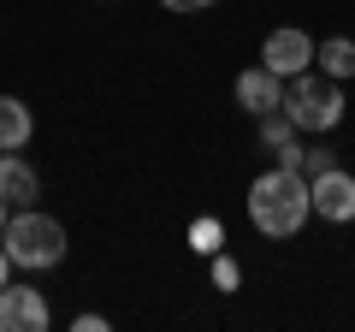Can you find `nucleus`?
<instances>
[{
  "instance_id": "nucleus-11",
  "label": "nucleus",
  "mask_w": 355,
  "mask_h": 332,
  "mask_svg": "<svg viewBox=\"0 0 355 332\" xmlns=\"http://www.w3.org/2000/svg\"><path fill=\"white\" fill-rule=\"evenodd\" d=\"M314 65H320L326 77H338V83H349V77H355V42H349V36L314 42Z\"/></svg>"
},
{
  "instance_id": "nucleus-8",
  "label": "nucleus",
  "mask_w": 355,
  "mask_h": 332,
  "mask_svg": "<svg viewBox=\"0 0 355 332\" xmlns=\"http://www.w3.org/2000/svg\"><path fill=\"white\" fill-rule=\"evenodd\" d=\"M36 196H42L36 166H30L18 149H0V202L6 208H36Z\"/></svg>"
},
{
  "instance_id": "nucleus-18",
  "label": "nucleus",
  "mask_w": 355,
  "mask_h": 332,
  "mask_svg": "<svg viewBox=\"0 0 355 332\" xmlns=\"http://www.w3.org/2000/svg\"><path fill=\"white\" fill-rule=\"evenodd\" d=\"M6 219H12V214H6V202H0V231H6Z\"/></svg>"
},
{
  "instance_id": "nucleus-16",
  "label": "nucleus",
  "mask_w": 355,
  "mask_h": 332,
  "mask_svg": "<svg viewBox=\"0 0 355 332\" xmlns=\"http://www.w3.org/2000/svg\"><path fill=\"white\" fill-rule=\"evenodd\" d=\"M77 332H107V315H77Z\"/></svg>"
},
{
  "instance_id": "nucleus-13",
  "label": "nucleus",
  "mask_w": 355,
  "mask_h": 332,
  "mask_svg": "<svg viewBox=\"0 0 355 332\" xmlns=\"http://www.w3.org/2000/svg\"><path fill=\"white\" fill-rule=\"evenodd\" d=\"M237 279H243V273H237V261H231V256H214V285H219V291H237Z\"/></svg>"
},
{
  "instance_id": "nucleus-3",
  "label": "nucleus",
  "mask_w": 355,
  "mask_h": 332,
  "mask_svg": "<svg viewBox=\"0 0 355 332\" xmlns=\"http://www.w3.org/2000/svg\"><path fill=\"white\" fill-rule=\"evenodd\" d=\"M0 249L12 256V267H60L65 249H71V238H65V226L53 214H36V208H18L12 219H6V231H0Z\"/></svg>"
},
{
  "instance_id": "nucleus-12",
  "label": "nucleus",
  "mask_w": 355,
  "mask_h": 332,
  "mask_svg": "<svg viewBox=\"0 0 355 332\" xmlns=\"http://www.w3.org/2000/svg\"><path fill=\"white\" fill-rule=\"evenodd\" d=\"M219 238H225V231H219V219H196V226H190V243L202 249V256H219Z\"/></svg>"
},
{
  "instance_id": "nucleus-5",
  "label": "nucleus",
  "mask_w": 355,
  "mask_h": 332,
  "mask_svg": "<svg viewBox=\"0 0 355 332\" xmlns=\"http://www.w3.org/2000/svg\"><path fill=\"white\" fill-rule=\"evenodd\" d=\"M308 196H314V214L331 219V226H349L355 219V172H343V166L308 179Z\"/></svg>"
},
{
  "instance_id": "nucleus-1",
  "label": "nucleus",
  "mask_w": 355,
  "mask_h": 332,
  "mask_svg": "<svg viewBox=\"0 0 355 332\" xmlns=\"http://www.w3.org/2000/svg\"><path fill=\"white\" fill-rule=\"evenodd\" d=\"M308 214H314V196H308V172L296 166H266L249 184V226L261 238H296Z\"/></svg>"
},
{
  "instance_id": "nucleus-2",
  "label": "nucleus",
  "mask_w": 355,
  "mask_h": 332,
  "mask_svg": "<svg viewBox=\"0 0 355 332\" xmlns=\"http://www.w3.org/2000/svg\"><path fill=\"white\" fill-rule=\"evenodd\" d=\"M279 113L291 119L302 137H326V131L343 119V83H338V77H326V72L314 77V65H308V72L284 77V101H279Z\"/></svg>"
},
{
  "instance_id": "nucleus-14",
  "label": "nucleus",
  "mask_w": 355,
  "mask_h": 332,
  "mask_svg": "<svg viewBox=\"0 0 355 332\" xmlns=\"http://www.w3.org/2000/svg\"><path fill=\"white\" fill-rule=\"evenodd\" d=\"M331 166H338V154H331V149H308L302 154V172H308V179H320V172H331Z\"/></svg>"
},
{
  "instance_id": "nucleus-10",
  "label": "nucleus",
  "mask_w": 355,
  "mask_h": 332,
  "mask_svg": "<svg viewBox=\"0 0 355 332\" xmlns=\"http://www.w3.org/2000/svg\"><path fill=\"white\" fill-rule=\"evenodd\" d=\"M36 137V113L18 95H0V149H24Z\"/></svg>"
},
{
  "instance_id": "nucleus-17",
  "label": "nucleus",
  "mask_w": 355,
  "mask_h": 332,
  "mask_svg": "<svg viewBox=\"0 0 355 332\" xmlns=\"http://www.w3.org/2000/svg\"><path fill=\"white\" fill-rule=\"evenodd\" d=\"M6 285H12V256L0 249V291H6Z\"/></svg>"
},
{
  "instance_id": "nucleus-15",
  "label": "nucleus",
  "mask_w": 355,
  "mask_h": 332,
  "mask_svg": "<svg viewBox=\"0 0 355 332\" xmlns=\"http://www.w3.org/2000/svg\"><path fill=\"white\" fill-rule=\"evenodd\" d=\"M166 13H207V6H214V0H160Z\"/></svg>"
},
{
  "instance_id": "nucleus-7",
  "label": "nucleus",
  "mask_w": 355,
  "mask_h": 332,
  "mask_svg": "<svg viewBox=\"0 0 355 332\" xmlns=\"http://www.w3.org/2000/svg\"><path fill=\"white\" fill-rule=\"evenodd\" d=\"M279 101H284V77L279 72H266V65L237 72V107H243V113L266 119V113H279Z\"/></svg>"
},
{
  "instance_id": "nucleus-4",
  "label": "nucleus",
  "mask_w": 355,
  "mask_h": 332,
  "mask_svg": "<svg viewBox=\"0 0 355 332\" xmlns=\"http://www.w3.org/2000/svg\"><path fill=\"white\" fill-rule=\"evenodd\" d=\"M261 65H266V72H279V77L308 72V65H314V36L296 30V24H279L272 36L261 42Z\"/></svg>"
},
{
  "instance_id": "nucleus-6",
  "label": "nucleus",
  "mask_w": 355,
  "mask_h": 332,
  "mask_svg": "<svg viewBox=\"0 0 355 332\" xmlns=\"http://www.w3.org/2000/svg\"><path fill=\"white\" fill-rule=\"evenodd\" d=\"M0 332H48V297L36 285H6L0 291Z\"/></svg>"
},
{
  "instance_id": "nucleus-9",
  "label": "nucleus",
  "mask_w": 355,
  "mask_h": 332,
  "mask_svg": "<svg viewBox=\"0 0 355 332\" xmlns=\"http://www.w3.org/2000/svg\"><path fill=\"white\" fill-rule=\"evenodd\" d=\"M261 149L272 154V166H296V172H302V154L308 149H302V131H296L284 113H266L261 119Z\"/></svg>"
}]
</instances>
